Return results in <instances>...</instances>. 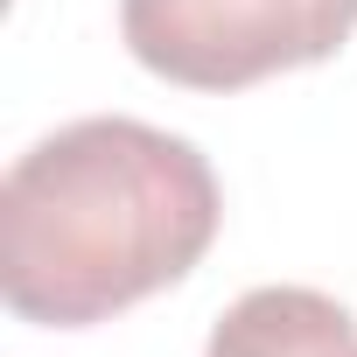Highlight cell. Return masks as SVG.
<instances>
[{"label": "cell", "instance_id": "6da1fadb", "mask_svg": "<svg viewBox=\"0 0 357 357\" xmlns=\"http://www.w3.org/2000/svg\"><path fill=\"white\" fill-rule=\"evenodd\" d=\"M225 190L197 140L91 112L0 183V294L36 329H91L175 287L218 238Z\"/></svg>", "mask_w": 357, "mask_h": 357}, {"label": "cell", "instance_id": "7a4b0ae2", "mask_svg": "<svg viewBox=\"0 0 357 357\" xmlns=\"http://www.w3.org/2000/svg\"><path fill=\"white\" fill-rule=\"evenodd\" d=\"M357 29V0H119V43L183 91H245L329 63Z\"/></svg>", "mask_w": 357, "mask_h": 357}, {"label": "cell", "instance_id": "3957f363", "mask_svg": "<svg viewBox=\"0 0 357 357\" xmlns=\"http://www.w3.org/2000/svg\"><path fill=\"white\" fill-rule=\"evenodd\" d=\"M204 357H357V315L322 287H252L211 322Z\"/></svg>", "mask_w": 357, "mask_h": 357}]
</instances>
